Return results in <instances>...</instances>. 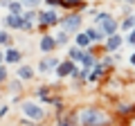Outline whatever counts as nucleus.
Here are the masks:
<instances>
[{"mask_svg": "<svg viewBox=\"0 0 135 126\" xmlns=\"http://www.w3.org/2000/svg\"><path fill=\"white\" fill-rule=\"evenodd\" d=\"M54 41H56V47H59V45H70V34L61 29V32L54 34Z\"/></svg>", "mask_w": 135, "mask_h": 126, "instance_id": "obj_20", "label": "nucleus"}, {"mask_svg": "<svg viewBox=\"0 0 135 126\" xmlns=\"http://www.w3.org/2000/svg\"><path fill=\"white\" fill-rule=\"evenodd\" d=\"M95 27H99L104 34H106V38L108 36H113V34H117V29H119V23L115 20V16L113 14H108V11H99V14L95 16Z\"/></svg>", "mask_w": 135, "mask_h": 126, "instance_id": "obj_3", "label": "nucleus"}, {"mask_svg": "<svg viewBox=\"0 0 135 126\" xmlns=\"http://www.w3.org/2000/svg\"><path fill=\"white\" fill-rule=\"evenodd\" d=\"M20 59H23L20 50H16V47H7V52H5V61H7V63H16V65H18Z\"/></svg>", "mask_w": 135, "mask_h": 126, "instance_id": "obj_17", "label": "nucleus"}, {"mask_svg": "<svg viewBox=\"0 0 135 126\" xmlns=\"http://www.w3.org/2000/svg\"><path fill=\"white\" fill-rule=\"evenodd\" d=\"M119 29H122V32H126V34H128V32H133V29H135V14L124 16V20L119 23Z\"/></svg>", "mask_w": 135, "mask_h": 126, "instance_id": "obj_19", "label": "nucleus"}, {"mask_svg": "<svg viewBox=\"0 0 135 126\" xmlns=\"http://www.w3.org/2000/svg\"><path fill=\"white\" fill-rule=\"evenodd\" d=\"M20 2H23V7H25V9H36V7H38L41 2H43V0H20Z\"/></svg>", "mask_w": 135, "mask_h": 126, "instance_id": "obj_24", "label": "nucleus"}, {"mask_svg": "<svg viewBox=\"0 0 135 126\" xmlns=\"http://www.w3.org/2000/svg\"><path fill=\"white\" fill-rule=\"evenodd\" d=\"M128 61H131V65H135V52H133V54L128 56Z\"/></svg>", "mask_w": 135, "mask_h": 126, "instance_id": "obj_32", "label": "nucleus"}, {"mask_svg": "<svg viewBox=\"0 0 135 126\" xmlns=\"http://www.w3.org/2000/svg\"><path fill=\"white\" fill-rule=\"evenodd\" d=\"M0 45H7V47H11V36L7 34V32H0Z\"/></svg>", "mask_w": 135, "mask_h": 126, "instance_id": "obj_25", "label": "nucleus"}, {"mask_svg": "<svg viewBox=\"0 0 135 126\" xmlns=\"http://www.w3.org/2000/svg\"><path fill=\"white\" fill-rule=\"evenodd\" d=\"M32 126H43V124H32Z\"/></svg>", "mask_w": 135, "mask_h": 126, "instance_id": "obj_35", "label": "nucleus"}, {"mask_svg": "<svg viewBox=\"0 0 135 126\" xmlns=\"http://www.w3.org/2000/svg\"><path fill=\"white\" fill-rule=\"evenodd\" d=\"M83 52H86V50L77 47V45H70V47H68V59H70V61H74V63H81Z\"/></svg>", "mask_w": 135, "mask_h": 126, "instance_id": "obj_18", "label": "nucleus"}, {"mask_svg": "<svg viewBox=\"0 0 135 126\" xmlns=\"http://www.w3.org/2000/svg\"><path fill=\"white\" fill-rule=\"evenodd\" d=\"M83 25V16L79 11H70L65 18H61V29L68 32V34H79Z\"/></svg>", "mask_w": 135, "mask_h": 126, "instance_id": "obj_4", "label": "nucleus"}, {"mask_svg": "<svg viewBox=\"0 0 135 126\" xmlns=\"http://www.w3.org/2000/svg\"><path fill=\"white\" fill-rule=\"evenodd\" d=\"M59 63H61L59 56H43L38 61V68H36V70H38V74H50L52 70L59 68Z\"/></svg>", "mask_w": 135, "mask_h": 126, "instance_id": "obj_8", "label": "nucleus"}, {"mask_svg": "<svg viewBox=\"0 0 135 126\" xmlns=\"http://www.w3.org/2000/svg\"><path fill=\"white\" fill-rule=\"evenodd\" d=\"M20 113H23V117H25V119L34 122V124H41V122L45 119V115H47V110H45V108L41 106V104L32 101V99H27V101H23V104H20Z\"/></svg>", "mask_w": 135, "mask_h": 126, "instance_id": "obj_2", "label": "nucleus"}, {"mask_svg": "<svg viewBox=\"0 0 135 126\" xmlns=\"http://www.w3.org/2000/svg\"><path fill=\"white\" fill-rule=\"evenodd\" d=\"M34 74H36V70H34L32 65H20L18 72H16V77H18L20 81H29V79H34Z\"/></svg>", "mask_w": 135, "mask_h": 126, "instance_id": "obj_15", "label": "nucleus"}, {"mask_svg": "<svg viewBox=\"0 0 135 126\" xmlns=\"http://www.w3.org/2000/svg\"><path fill=\"white\" fill-rule=\"evenodd\" d=\"M38 50L43 54H52L54 50H56V41H54V36L52 34H43L41 41H38Z\"/></svg>", "mask_w": 135, "mask_h": 126, "instance_id": "obj_10", "label": "nucleus"}, {"mask_svg": "<svg viewBox=\"0 0 135 126\" xmlns=\"http://www.w3.org/2000/svg\"><path fill=\"white\" fill-rule=\"evenodd\" d=\"M23 18H25V32H29L34 25H38V11L36 9H25Z\"/></svg>", "mask_w": 135, "mask_h": 126, "instance_id": "obj_11", "label": "nucleus"}, {"mask_svg": "<svg viewBox=\"0 0 135 126\" xmlns=\"http://www.w3.org/2000/svg\"><path fill=\"white\" fill-rule=\"evenodd\" d=\"M97 54L92 52V50H86V52H83V59H81V65H83V70H88V72H90L92 68H95L97 65Z\"/></svg>", "mask_w": 135, "mask_h": 126, "instance_id": "obj_13", "label": "nucleus"}, {"mask_svg": "<svg viewBox=\"0 0 135 126\" xmlns=\"http://www.w3.org/2000/svg\"><path fill=\"white\" fill-rule=\"evenodd\" d=\"M43 2L50 7V9H56V7H61V0H43Z\"/></svg>", "mask_w": 135, "mask_h": 126, "instance_id": "obj_27", "label": "nucleus"}, {"mask_svg": "<svg viewBox=\"0 0 135 126\" xmlns=\"http://www.w3.org/2000/svg\"><path fill=\"white\" fill-rule=\"evenodd\" d=\"M2 61H5V54H2V52H0V65H2Z\"/></svg>", "mask_w": 135, "mask_h": 126, "instance_id": "obj_34", "label": "nucleus"}, {"mask_svg": "<svg viewBox=\"0 0 135 126\" xmlns=\"http://www.w3.org/2000/svg\"><path fill=\"white\" fill-rule=\"evenodd\" d=\"M126 43H128V45H135V29L126 34Z\"/></svg>", "mask_w": 135, "mask_h": 126, "instance_id": "obj_29", "label": "nucleus"}, {"mask_svg": "<svg viewBox=\"0 0 135 126\" xmlns=\"http://www.w3.org/2000/svg\"><path fill=\"white\" fill-rule=\"evenodd\" d=\"M56 74L61 79H68V77H72V79H79V70H77V63L70 61V59H65V61L59 63V68H56Z\"/></svg>", "mask_w": 135, "mask_h": 126, "instance_id": "obj_6", "label": "nucleus"}, {"mask_svg": "<svg viewBox=\"0 0 135 126\" xmlns=\"http://www.w3.org/2000/svg\"><path fill=\"white\" fill-rule=\"evenodd\" d=\"M9 2L11 0H0V7H9Z\"/></svg>", "mask_w": 135, "mask_h": 126, "instance_id": "obj_31", "label": "nucleus"}, {"mask_svg": "<svg viewBox=\"0 0 135 126\" xmlns=\"http://www.w3.org/2000/svg\"><path fill=\"white\" fill-rule=\"evenodd\" d=\"M74 45L81 50H88V47H92V41L88 38L86 32H79V34H74Z\"/></svg>", "mask_w": 135, "mask_h": 126, "instance_id": "obj_16", "label": "nucleus"}, {"mask_svg": "<svg viewBox=\"0 0 135 126\" xmlns=\"http://www.w3.org/2000/svg\"><path fill=\"white\" fill-rule=\"evenodd\" d=\"M9 90H11V92H16V95H20V90H23V81H20L18 77L11 79V81H9Z\"/></svg>", "mask_w": 135, "mask_h": 126, "instance_id": "obj_23", "label": "nucleus"}, {"mask_svg": "<svg viewBox=\"0 0 135 126\" xmlns=\"http://www.w3.org/2000/svg\"><path fill=\"white\" fill-rule=\"evenodd\" d=\"M122 43H124V38H122L119 34H113V36H108V38L104 41V52H106V54H115L117 50L122 47Z\"/></svg>", "mask_w": 135, "mask_h": 126, "instance_id": "obj_9", "label": "nucleus"}, {"mask_svg": "<svg viewBox=\"0 0 135 126\" xmlns=\"http://www.w3.org/2000/svg\"><path fill=\"white\" fill-rule=\"evenodd\" d=\"M56 126H79V113L56 110Z\"/></svg>", "mask_w": 135, "mask_h": 126, "instance_id": "obj_7", "label": "nucleus"}, {"mask_svg": "<svg viewBox=\"0 0 135 126\" xmlns=\"http://www.w3.org/2000/svg\"><path fill=\"white\" fill-rule=\"evenodd\" d=\"M86 34H88V38L92 41V45H95V43H104V41H106V34H104L99 27H95V25L86 29Z\"/></svg>", "mask_w": 135, "mask_h": 126, "instance_id": "obj_14", "label": "nucleus"}, {"mask_svg": "<svg viewBox=\"0 0 135 126\" xmlns=\"http://www.w3.org/2000/svg\"><path fill=\"white\" fill-rule=\"evenodd\" d=\"M101 63H104L106 68H110L113 63H115V56H110V54H106V56H104V61H101Z\"/></svg>", "mask_w": 135, "mask_h": 126, "instance_id": "obj_28", "label": "nucleus"}, {"mask_svg": "<svg viewBox=\"0 0 135 126\" xmlns=\"http://www.w3.org/2000/svg\"><path fill=\"white\" fill-rule=\"evenodd\" d=\"M79 126H110V115L99 106H86L79 110Z\"/></svg>", "mask_w": 135, "mask_h": 126, "instance_id": "obj_1", "label": "nucleus"}, {"mask_svg": "<svg viewBox=\"0 0 135 126\" xmlns=\"http://www.w3.org/2000/svg\"><path fill=\"white\" fill-rule=\"evenodd\" d=\"M56 25H61V18H59L56 9H43L38 11V29H45V27H56Z\"/></svg>", "mask_w": 135, "mask_h": 126, "instance_id": "obj_5", "label": "nucleus"}, {"mask_svg": "<svg viewBox=\"0 0 135 126\" xmlns=\"http://www.w3.org/2000/svg\"><path fill=\"white\" fill-rule=\"evenodd\" d=\"M133 104H124V101H122V104H117V115H122V117H124V115H131V113H133Z\"/></svg>", "mask_w": 135, "mask_h": 126, "instance_id": "obj_22", "label": "nucleus"}, {"mask_svg": "<svg viewBox=\"0 0 135 126\" xmlns=\"http://www.w3.org/2000/svg\"><path fill=\"white\" fill-rule=\"evenodd\" d=\"M5 25L11 29H25V18H23V14H9L5 18Z\"/></svg>", "mask_w": 135, "mask_h": 126, "instance_id": "obj_12", "label": "nucleus"}, {"mask_svg": "<svg viewBox=\"0 0 135 126\" xmlns=\"http://www.w3.org/2000/svg\"><path fill=\"white\" fill-rule=\"evenodd\" d=\"M7 9H9V14H23L25 7H23V2H20V0H11Z\"/></svg>", "mask_w": 135, "mask_h": 126, "instance_id": "obj_21", "label": "nucleus"}, {"mask_svg": "<svg viewBox=\"0 0 135 126\" xmlns=\"http://www.w3.org/2000/svg\"><path fill=\"white\" fill-rule=\"evenodd\" d=\"M7 113H9V106L2 104V106H0V117H7Z\"/></svg>", "mask_w": 135, "mask_h": 126, "instance_id": "obj_30", "label": "nucleus"}, {"mask_svg": "<svg viewBox=\"0 0 135 126\" xmlns=\"http://www.w3.org/2000/svg\"><path fill=\"white\" fill-rule=\"evenodd\" d=\"M133 126H135V122H133Z\"/></svg>", "mask_w": 135, "mask_h": 126, "instance_id": "obj_36", "label": "nucleus"}, {"mask_svg": "<svg viewBox=\"0 0 135 126\" xmlns=\"http://www.w3.org/2000/svg\"><path fill=\"white\" fill-rule=\"evenodd\" d=\"M7 74H9V72H7V68H5V65H0V83H7V79H9Z\"/></svg>", "mask_w": 135, "mask_h": 126, "instance_id": "obj_26", "label": "nucleus"}, {"mask_svg": "<svg viewBox=\"0 0 135 126\" xmlns=\"http://www.w3.org/2000/svg\"><path fill=\"white\" fill-rule=\"evenodd\" d=\"M122 2H126V5H135V0H122Z\"/></svg>", "mask_w": 135, "mask_h": 126, "instance_id": "obj_33", "label": "nucleus"}]
</instances>
